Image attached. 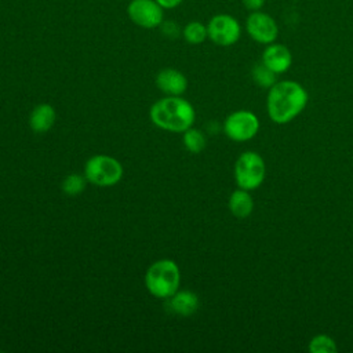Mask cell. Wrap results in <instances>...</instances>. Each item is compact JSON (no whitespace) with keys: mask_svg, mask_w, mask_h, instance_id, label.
Segmentation results:
<instances>
[{"mask_svg":"<svg viewBox=\"0 0 353 353\" xmlns=\"http://www.w3.org/2000/svg\"><path fill=\"white\" fill-rule=\"evenodd\" d=\"M182 36L189 44H201L205 39H208L207 25L200 21H190L183 26Z\"/></svg>","mask_w":353,"mask_h":353,"instance_id":"9a60e30c","label":"cell"},{"mask_svg":"<svg viewBox=\"0 0 353 353\" xmlns=\"http://www.w3.org/2000/svg\"><path fill=\"white\" fill-rule=\"evenodd\" d=\"M160 29H161V33L168 39H176L182 33L179 25L174 21H163L160 25Z\"/></svg>","mask_w":353,"mask_h":353,"instance_id":"ffe728a7","label":"cell"},{"mask_svg":"<svg viewBox=\"0 0 353 353\" xmlns=\"http://www.w3.org/2000/svg\"><path fill=\"white\" fill-rule=\"evenodd\" d=\"M309 95L296 81H276L268 92V114L276 124H287L306 108Z\"/></svg>","mask_w":353,"mask_h":353,"instance_id":"6da1fadb","label":"cell"},{"mask_svg":"<svg viewBox=\"0 0 353 353\" xmlns=\"http://www.w3.org/2000/svg\"><path fill=\"white\" fill-rule=\"evenodd\" d=\"M262 62L274 73H284L292 63L291 51L284 44L270 43L262 52Z\"/></svg>","mask_w":353,"mask_h":353,"instance_id":"30bf717a","label":"cell"},{"mask_svg":"<svg viewBox=\"0 0 353 353\" xmlns=\"http://www.w3.org/2000/svg\"><path fill=\"white\" fill-rule=\"evenodd\" d=\"M161 8L164 10H172V8H176L183 0H156Z\"/></svg>","mask_w":353,"mask_h":353,"instance_id":"7402d4cb","label":"cell"},{"mask_svg":"<svg viewBox=\"0 0 353 353\" xmlns=\"http://www.w3.org/2000/svg\"><path fill=\"white\" fill-rule=\"evenodd\" d=\"M156 85L167 95H181L186 91L188 80L182 72L172 68H165L157 73Z\"/></svg>","mask_w":353,"mask_h":353,"instance_id":"8fae6325","label":"cell"},{"mask_svg":"<svg viewBox=\"0 0 353 353\" xmlns=\"http://www.w3.org/2000/svg\"><path fill=\"white\" fill-rule=\"evenodd\" d=\"M183 145L190 153H200L205 148V137L197 128H188L183 131Z\"/></svg>","mask_w":353,"mask_h":353,"instance_id":"e0dca14e","label":"cell"},{"mask_svg":"<svg viewBox=\"0 0 353 353\" xmlns=\"http://www.w3.org/2000/svg\"><path fill=\"white\" fill-rule=\"evenodd\" d=\"M309 350L312 353H335L338 350L335 341L324 334L316 335L309 342Z\"/></svg>","mask_w":353,"mask_h":353,"instance_id":"d6986e66","label":"cell"},{"mask_svg":"<svg viewBox=\"0 0 353 353\" xmlns=\"http://www.w3.org/2000/svg\"><path fill=\"white\" fill-rule=\"evenodd\" d=\"M244 7L250 11H259L263 4H265V0H241Z\"/></svg>","mask_w":353,"mask_h":353,"instance_id":"44dd1931","label":"cell"},{"mask_svg":"<svg viewBox=\"0 0 353 353\" xmlns=\"http://www.w3.org/2000/svg\"><path fill=\"white\" fill-rule=\"evenodd\" d=\"M85 182H87V179L84 175L69 174L62 181L61 188H62L63 193H66L68 196H76V194H80L85 189Z\"/></svg>","mask_w":353,"mask_h":353,"instance_id":"ac0fdd59","label":"cell"},{"mask_svg":"<svg viewBox=\"0 0 353 353\" xmlns=\"http://www.w3.org/2000/svg\"><path fill=\"white\" fill-rule=\"evenodd\" d=\"M150 120L161 130L171 132H183L193 125L196 119L190 102L179 95H168L154 102L149 110Z\"/></svg>","mask_w":353,"mask_h":353,"instance_id":"7a4b0ae2","label":"cell"},{"mask_svg":"<svg viewBox=\"0 0 353 353\" xmlns=\"http://www.w3.org/2000/svg\"><path fill=\"white\" fill-rule=\"evenodd\" d=\"M199 305V296L189 290H178L167 298V307L179 316H192L197 312Z\"/></svg>","mask_w":353,"mask_h":353,"instance_id":"7c38bea8","label":"cell"},{"mask_svg":"<svg viewBox=\"0 0 353 353\" xmlns=\"http://www.w3.org/2000/svg\"><path fill=\"white\" fill-rule=\"evenodd\" d=\"M181 272L171 259L153 262L145 273V287L156 298L167 299L179 290Z\"/></svg>","mask_w":353,"mask_h":353,"instance_id":"3957f363","label":"cell"},{"mask_svg":"<svg viewBox=\"0 0 353 353\" xmlns=\"http://www.w3.org/2000/svg\"><path fill=\"white\" fill-rule=\"evenodd\" d=\"M208 39L221 47H229L240 39L241 26L230 14H216L207 23Z\"/></svg>","mask_w":353,"mask_h":353,"instance_id":"8992f818","label":"cell"},{"mask_svg":"<svg viewBox=\"0 0 353 353\" xmlns=\"http://www.w3.org/2000/svg\"><path fill=\"white\" fill-rule=\"evenodd\" d=\"M127 15L132 23L142 29H154L164 21V8L156 0H131Z\"/></svg>","mask_w":353,"mask_h":353,"instance_id":"52a82bcc","label":"cell"},{"mask_svg":"<svg viewBox=\"0 0 353 353\" xmlns=\"http://www.w3.org/2000/svg\"><path fill=\"white\" fill-rule=\"evenodd\" d=\"M84 176L87 182L95 186H113L123 176V165L112 156L94 154L84 165Z\"/></svg>","mask_w":353,"mask_h":353,"instance_id":"277c9868","label":"cell"},{"mask_svg":"<svg viewBox=\"0 0 353 353\" xmlns=\"http://www.w3.org/2000/svg\"><path fill=\"white\" fill-rule=\"evenodd\" d=\"M251 74H252V80L259 85V87H263V88H270L274 83H276V74L272 69H269L262 61L255 63L252 70H251Z\"/></svg>","mask_w":353,"mask_h":353,"instance_id":"2e32d148","label":"cell"},{"mask_svg":"<svg viewBox=\"0 0 353 353\" xmlns=\"http://www.w3.org/2000/svg\"><path fill=\"white\" fill-rule=\"evenodd\" d=\"M223 130L232 141H248L256 135L259 130V120L250 110H236L226 117Z\"/></svg>","mask_w":353,"mask_h":353,"instance_id":"ba28073f","label":"cell"},{"mask_svg":"<svg viewBox=\"0 0 353 353\" xmlns=\"http://www.w3.org/2000/svg\"><path fill=\"white\" fill-rule=\"evenodd\" d=\"M245 30L248 36L261 44H270L279 36V26L273 17L266 12L251 11L245 21Z\"/></svg>","mask_w":353,"mask_h":353,"instance_id":"9c48e42d","label":"cell"},{"mask_svg":"<svg viewBox=\"0 0 353 353\" xmlns=\"http://www.w3.org/2000/svg\"><path fill=\"white\" fill-rule=\"evenodd\" d=\"M55 109L48 103H40L33 108L29 116V125L36 134L47 132L55 123Z\"/></svg>","mask_w":353,"mask_h":353,"instance_id":"4fadbf2b","label":"cell"},{"mask_svg":"<svg viewBox=\"0 0 353 353\" xmlns=\"http://www.w3.org/2000/svg\"><path fill=\"white\" fill-rule=\"evenodd\" d=\"M265 161L256 152H244L239 156L234 164V178L239 188L254 190L265 181Z\"/></svg>","mask_w":353,"mask_h":353,"instance_id":"5b68a950","label":"cell"},{"mask_svg":"<svg viewBox=\"0 0 353 353\" xmlns=\"http://www.w3.org/2000/svg\"><path fill=\"white\" fill-rule=\"evenodd\" d=\"M229 210L230 212L237 218H245L248 216L254 210V200L248 190L245 189H237L234 190L229 197Z\"/></svg>","mask_w":353,"mask_h":353,"instance_id":"5bb4252c","label":"cell"}]
</instances>
